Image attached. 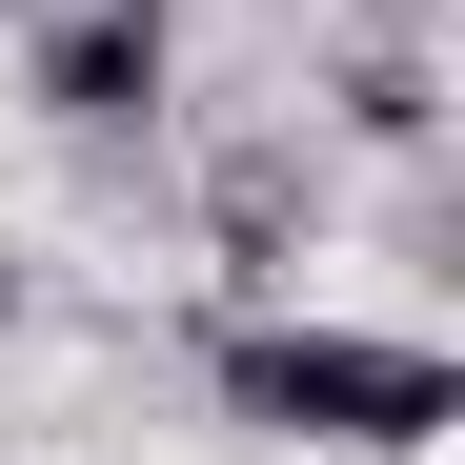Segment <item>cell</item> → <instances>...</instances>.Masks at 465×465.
I'll return each mask as SVG.
<instances>
[{
  "label": "cell",
  "mask_w": 465,
  "mask_h": 465,
  "mask_svg": "<svg viewBox=\"0 0 465 465\" xmlns=\"http://www.w3.org/2000/svg\"><path fill=\"white\" fill-rule=\"evenodd\" d=\"M203 384H223V425H263V445H364V465H405V445L465 425L445 344H405V324H203Z\"/></svg>",
  "instance_id": "1"
},
{
  "label": "cell",
  "mask_w": 465,
  "mask_h": 465,
  "mask_svg": "<svg viewBox=\"0 0 465 465\" xmlns=\"http://www.w3.org/2000/svg\"><path fill=\"white\" fill-rule=\"evenodd\" d=\"M21 82H41V122L122 142L142 102L183 82V21H163V0H21Z\"/></svg>",
  "instance_id": "2"
},
{
  "label": "cell",
  "mask_w": 465,
  "mask_h": 465,
  "mask_svg": "<svg viewBox=\"0 0 465 465\" xmlns=\"http://www.w3.org/2000/svg\"><path fill=\"white\" fill-rule=\"evenodd\" d=\"M303 223H324V163H303V142H223V163H203V243L243 263V283L303 263Z\"/></svg>",
  "instance_id": "3"
},
{
  "label": "cell",
  "mask_w": 465,
  "mask_h": 465,
  "mask_svg": "<svg viewBox=\"0 0 465 465\" xmlns=\"http://www.w3.org/2000/svg\"><path fill=\"white\" fill-rule=\"evenodd\" d=\"M344 122H364V142H445V82H425V41H364V61H344Z\"/></svg>",
  "instance_id": "4"
},
{
  "label": "cell",
  "mask_w": 465,
  "mask_h": 465,
  "mask_svg": "<svg viewBox=\"0 0 465 465\" xmlns=\"http://www.w3.org/2000/svg\"><path fill=\"white\" fill-rule=\"evenodd\" d=\"M344 21H364V41H425V0H344Z\"/></svg>",
  "instance_id": "5"
},
{
  "label": "cell",
  "mask_w": 465,
  "mask_h": 465,
  "mask_svg": "<svg viewBox=\"0 0 465 465\" xmlns=\"http://www.w3.org/2000/svg\"><path fill=\"white\" fill-rule=\"evenodd\" d=\"M0 324H21V263H0Z\"/></svg>",
  "instance_id": "6"
}]
</instances>
